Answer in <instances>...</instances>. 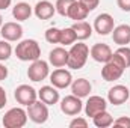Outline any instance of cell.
<instances>
[{"instance_id":"7a4b0ae2","label":"cell","mask_w":130,"mask_h":128,"mask_svg":"<svg viewBox=\"0 0 130 128\" xmlns=\"http://www.w3.org/2000/svg\"><path fill=\"white\" fill-rule=\"evenodd\" d=\"M89 57V47L83 42H77L73 44L71 48L68 50V63L67 66L71 69H82L86 60Z\"/></svg>"},{"instance_id":"7c38bea8","label":"cell","mask_w":130,"mask_h":128,"mask_svg":"<svg viewBox=\"0 0 130 128\" xmlns=\"http://www.w3.org/2000/svg\"><path fill=\"white\" fill-rule=\"evenodd\" d=\"M129 96H130V91L127 86H124V84H115L107 92V101L112 105H121V104H124L129 99Z\"/></svg>"},{"instance_id":"30bf717a","label":"cell","mask_w":130,"mask_h":128,"mask_svg":"<svg viewBox=\"0 0 130 128\" xmlns=\"http://www.w3.org/2000/svg\"><path fill=\"white\" fill-rule=\"evenodd\" d=\"M113 27H115V20L110 14H106V12L100 14L94 20V30L101 36H106V35L112 33Z\"/></svg>"},{"instance_id":"277c9868","label":"cell","mask_w":130,"mask_h":128,"mask_svg":"<svg viewBox=\"0 0 130 128\" xmlns=\"http://www.w3.org/2000/svg\"><path fill=\"white\" fill-rule=\"evenodd\" d=\"M27 110L23 107H14L5 113L2 124L5 128H23L27 124Z\"/></svg>"},{"instance_id":"f546056e","label":"cell","mask_w":130,"mask_h":128,"mask_svg":"<svg viewBox=\"0 0 130 128\" xmlns=\"http://www.w3.org/2000/svg\"><path fill=\"white\" fill-rule=\"evenodd\" d=\"M112 125H113V127L130 128V118H127V116H121V118H118V119H115Z\"/></svg>"},{"instance_id":"5bb4252c","label":"cell","mask_w":130,"mask_h":128,"mask_svg":"<svg viewBox=\"0 0 130 128\" xmlns=\"http://www.w3.org/2000/svg\"><path fill=\"white\" fill-rule=\"evenodd\" d=\"M89 54H91V57H92L95 62H98V63H106V62L112 57L113 51H112V48H110L107 44L97 42V44H94V45L91 47Z\"/></svg>"},{"instance_id":"d6986e66","label":"cell","mask_w":130,"mask_h":128,"mask_svg":"<svg viewBox=\"0 0 130 128\" xmlns=\"http://www.w3.org/2000/svg\"><path fill=\"white\" fill-rule=\"evenodd\" d=\"M112 39L118 45H127V44H130V26L129 24H120V26L113 27Z\"/></svg>"},{"instance_id":"1f68e13d","label":"cell","mask_w":130,"mask_h":128,"mask_svg":"<svg viewBox=\"0 0 130 128\" xmlns=\"http://www.w3.org/2000/svg\"><path fill=\"white\" fill-rule=\"evenodd\" d=\"M117 5L121 11L130 12V0H117Z\"/></svg>"},{"instance_id":"44dd1931","label":"cell","mask_w":130,"mask_h":128,"mask_svg":"<svg viewBox=\"0 0 130 128\" xmlns=\"http://www.w3.org/2000/svg\"><path fill=\"white\" fill-rule=\"evenodd\" d=\"M71 27H73V30L76 32L77 41H85V39L91 38V35H92V26H91L89 23H86L85 20L76 21Z\"/></svg>"},{"instance_id":"6da1fadb","label":"cell","mask_w":130,"mask_h":128,"mask_svg":"<svg viewBox=\"0 0 130 128\" xmlns=\"http://www.w3.org/2000/svg\"><path fill=\"white\" fill-rule=\"evenodd\" d=\"M15 56L21 62H33L41 57V48L38 41L35 39H23L15 47Z\"/></svg>"},{"instance_id":"d590c367","label":"cell","mask_w":130,"mask_h":128,"mask_svg":"<svg viewBox=\"0 0 130 128\" xmlns=\"http://www.w3.org/2000/svg\"><path fill=\"white\" fill-rule=\"evenodd\" d=\"M3 26V17H2V14H0V27Z\"/></svg>"},{"instance_id":"9a60e30c","label":"cell","mask_w":130,"mask_h":128,"mask_svg":"<svg viewBox=\"0 0 130 128\" xmlns=\"http://www.w3.org/2000/svg\"><path fill=\"white\" fill-rule=\"evenodd\" d=\"M33 14H35V17L39 18V20H50V18L56 14V8H55V5H53L52 2H48V0H41V2H38V3L35 5Z\"/></svg>"},{"instance_id":"4dcf8cb0","label":"cell","mask_w":130,"mask_h":128,"mask_svg":"<svg viewBox=\"0 0 130 128\" xmlns=\"http://www.w3.org/2000/svg\"><path fill=\"white\" fill-rule=\"evenodd\" d=\"M85 8H88V11L91 12V11H94L95 8H97L98 5H100V0H79Z\"/></svg>"},{"instance_id":"83f0119b","label":"cell","mask_w":130,"mask_h":128,"mask_svg":"<svg viewBox=\"0 0 130 128\" xmlns=\"http://www.w3.org/2000/svg\"><path fill=\"white\" fill-rule=\"evenodd\" d=\"M123 62H124V65L129 68L130 66V47H127V45H120V48L117 50V51H113Z\"/></svg>"},{"instance_id":"ba28073f","label":"cell","mask_w":130,"mask_h":128,"mask_svg":"<svg viewBox=\"0 0 130 128\" xmlns=\"http://www.w3.org/2000/svg\"><path fill=\"white\" fill-rule=\"evenodd\" d=\"M14 96H15L18 104L27 107V105H30L32 102H35L38 99V92L29 84H20L18 88H15Z\"/></svg>"},{"instance_id":"7402d4cb","label":"cell","mask_w":130,"mask_h":128,"mask_svg":"<svg viewBox=\"0 0 130 128\" xmlns=\"http://www.w3.org/2000/svg\"><path fill=\"white\" fill-rule=\"evenodd\" d=\"M88 14H89L88 8H85L79 0H76L71 5V8L68 9V15L67 17L71 18V20H74V21H82V20H85L88 17Z\"/></svg>"},{"instance_id":"e575fe53","label":"cell","mask_w":130,"mask_h":128,"mask_svg":"<svg viewBox=\"0 0 130 128\" xmlns=\"http://www.w3.org/2000/svg\"><path fill=\"white\" fill-rule=\"evenodd\" d=\"M11 3H12V0H0V11L8 9L11 6Z\"/></svg>"},{"instance_id":"f1b7e54d","label":"cell","mask_w":130,"mask_h":128,"mask_svg":"<svg viewBox=\"0 0 130 128\" xmlns=\"http://www.w3.org/2000/svg\"><path fill=\"white\" fill-rule=\"evenodd\" d=\"M70 128H88V121L85 118H74L70 122Z\"/></svg>"},{"instance_id":"4fadbf2b","label":"cell","mask_w":130,"mask_h":128,"mask_svg":"<svg viewBox=\"0 0 130 128\" xmlns=\"http://www.w3.org/2000/svg\"><path fill=\"white\" fill-rule=\"evenodd\" d=\"M106 109H107V102H106V99H104L103 96L91 95V96H88V101L85 102V115L89 116L91 119H92L97 113L106 110Z\"/></svg>"},{"instance_id":"484cf974","label":"cell","mask_w":130,"mask_h":128,"mask_svg":"<svg viewBox=\"0 0 130 128\" xmlns=\"http://www.w3.org/2000/svg\"><path fill=\"white\" fill-rule=\"evenodd\" d=\"M12 54V47L9 44V41L6 39H0V62H5L11 57Z\"/></svg>"},{"instance_id":"5b68a950","label":"cell","mask_w":130,"mask_h":128,"mask_svg":"<svg viewBox=\"0 0 130 128\" xmlns=\"http://www.w3.org/2000/svg\"><path fill=\"white\" fill-rule=\"evenodd\" d=\"M48 75H50L48 63H47L45 60H42V59L33 60L32 63H30V66L27 68V77H29L30 81H35V83L42 81V80H45Z\"/></svg>"},{"instance_id":"d4e9b609","label":"cell","mask_w":130,"mask_h":128,"mask_svg":"<svg viewBox=\"0 0 130 128\" xmlns=\"http://www.w3.org/2000/svg\"><path fill=\"white\" fill-rule=\"evenodd\" d=\"M76 0H56L55 3V8H56V12L62 17L68 15V9L71 8V5L74 3Z\"/></svg>"},{"instance_id":"8fae6325","label":"cell","mask_w":130,"mask_h":128,"mask_svg":"<svg viewBox=\"0 0 130 128\" xmlns=\"http://www.w3.org/2000/svg\"><path fill=\"white\" fill-rule=\"evenodd\" d=\"M0 35H2L3 39H6L9 42H15V41L21 39V36H23V27H21L20 23L9 21V23H5L0 27Z\"/></svg>"},{"instance_id":"ac0fdd59","label":"cell","mask_w":130,"mask_h":128,"mask_svg":"<svg viewBox=\"0 0 130 128\" xmlns=\"http://www.w3.org/2000/svg\"><path fill=\"white\" fill-rule=\"evenodd\" d=\"M38 98L42 102H45L47 105H55L59 101V92L53 84L52 86H42L38 91Z\"/></svg>"},{"instance_id":"603a6c76","label":"cell","mask_w":130,"mask_h":128,"mask_svg":"<svg viewBox=\"0 0 130 128\" xmlns=\"http://www.w3.org/2000/svg\"><path fill=\"white\" fill-rule=\"evenodd\" d=\"M92 122H94V125L97 128H107L113 124V118H112V115L107 110H103V112L97 113L92 118Z\"/></svg>"},{"instance_id":"3957f363","label":"cell","mask_w":130,"mask_h":128,"mask_svg":"<svg viewBox=\"0 0 130 128\" xmlns=\"http://www.w3.org/2000/svg\"><path fill=\"white\" fill-rule=\"evenodd\" d=\"M126 69H127V66L124 65V62L113 53L112 57L101 68V77L104 81H115L124 74Z\"/></svg>"},{"instance_id":"8992f818","label":"cell","mask_w":130,"mask_h":128,"mask_svg":"<svg viewBox=\"0 0 130 128\" xmlns=\"http://www.w3.org/2000/svg\"><path fill=\"white\" fill-rule=\"evenodd\" d=\"M27 116L35 124H44L48 119V105L41 99H36L30 105H27Z\"/></svg>"},{"instance_id":"e0dca14e","label":"cell","mask_w":130,"mask_h":128,"mask_svg":"<svg viewBox=\"0 0 130 128\" xmlns=\"http://www.w3.org/2000/svg\"><path fill=\"white\" fill-rule=\"evenodd\" d=\"M91 91H92V84L86 78H77V80H73V83H71V92H73V95L79 96V98L89 96Z\"/></svg>"},{"instance_id":"ffe728a7","label":"cell","mask_w":130,"mask_h":128,"mask_svg":"<svg viewBox=\"0 0 130 128\" xmlns=\"http://www.w3.org/2000/svg\"><path fill=\"white\" fill-rule=\"evenodd\" d=\"M32 15V6L26 2H20L12 8V17L17 21H26Z\"/></svg>"},{"instance_id":"d6a6232c","label":"cell","mask_w":130,"mask_h":128,"mask_svg":"<svg viewBox=\"0 0 130 128\" xmlns=\"http://www.w3.org/2000/svg\"><path fill=\"white\" fill-rule=\"evenodd\" d=\"M6 102H8V95H6V91H5V88H2V86H0V110L6 105Z\"/></svg>"},{"instance_id":"836d02e7","label":"cell","mask_w":130,"mask_h":128,"mask_svg":"<svg viewBox=\"0 0 130 128\" xmlns=\"http://www.w3.org/2000/svg\"><path fill=\"white\" fill-rule=\"evenodd\" d=\"M6 77H8V68L5 65L0 63V81L2 80H6Z\"/></svg>"},{"instance_id":"cb8c5ba5","label":"cell","mask_w":130,"mask_h":128,"mask_svg":"<svg viewBox=\"0 0 130 128\" xmlns=\"http://www.w3.org/2000/svg\"><path fill=\"white\" fill-rule=\"evenodd\" d=\"M76 41H77V38H76V32L73 30V27H65V29L61 30L59 44H62V45H73Z\"/></svg>"},{"instance_id":"2e32d148","label":"cell","mask_w":130,"mask_h":128,"mask_svg":"<svg viewBox=\"0 0 130 128\" xmlns=\"http://www.w3.org/2000/svg\"><path fill=\"white\" fill-rule=\"evenodd\" d=\"M48 63L55 68H62L68 63V51L64 47H55L48 53Z\"/></svg>"},{"instance_id":"4316f807","label":"cell","mask_w":130,"mask_h":128,"mask_svg":"<svg viewBox=\"0 0 130 128\" xmlns=\"http://www.w3.org/2000/svg\"><path fill=\"white\" fill-rule=\"evenodd\" d=\"M59 39H61V29L50 27L45 30V41L48 44H59Z\"/></svg>"},{"instance_id":"52a82bcc","label":"cell","mask_w":130,"mask_h":128,"mask_svg":"<svg viewBox=\"0 0 130 128\" xmlns=\"http://www.w3.org/2000/svg\"><path fill=\"white\" fill-rule=\"evenodd\" d=\"M83 110V102L82 98L76 95H67L61 99V112L67 116H77Z\"/></svg>"},{"instance_id":"9c48e42d","label":"cell","mask_w":130,"mask_h":128,"mask_svg":"<svg viewBox=\"0 0 130 128\" xmlns=\"http://www.w3.org/2000/svg\"><path fill=\"white\" fill-rule=\"evenodd\" d=\"M50 83L56 88V89H67L68 86H71L73 83V75L68 69L64 68H58L55 69L50 75Z\"/></svg>"}]
</instances>
